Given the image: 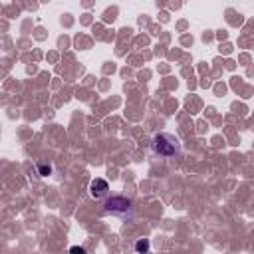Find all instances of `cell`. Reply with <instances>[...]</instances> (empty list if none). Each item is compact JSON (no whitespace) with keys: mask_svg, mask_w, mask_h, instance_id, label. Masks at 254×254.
Wrapping results in <instances>:
<instances>
[{"mask_svg":"<svg viewBox=\"0 0 254 254\" xmlns=\"http://www.w3.org/2000/svg\"><path fill=\"white\" fill-rule=\"evenodd\" d=\"M153 149H155V153H159V155L171 157V155L177 153L179 145H177V139H175V137H171V135H167V133H161V135H157V137L153 139Z\"/></svg>","mask_w":254,"mask_h":254,"instance_id":"cell-1","label":"cell"},{"mask_svg":"<svg viewBox=\"0 0 254 254\" xmlns=\"http://www.w3.org/2000/svg\"><path fill=\"white\" fill-rule=\"evenodd\" d=\"M105 208H107L109 212H121V214H127V210L131 208V202H129L127 198H121V196H115V198H111V200H107V204H105Z\"/></svg>","mask_w":254,"mask_h":254,"instance_id":"cell-2","label":"cell"},{"mask_svg":"<svg viewBox=\"0 0 254 254\" xmlns=\"http://www.w3.org/2000/svg\"><path fill=\"white\" fill-rule=\"evenodd\" d=\"M107 190H109L107 181H103V179H95V181H91L89 192H91V196H93V198H101V196H105V194H107Z\"/></svg>","mask_w":254,"mask_h":254,"instance_id":"cell-3","label":"cell"},{"mask_svg":"<svg viewBox=\"0 0 254 254\" xmlns=\"http://www.w3.org/2000/svg\"><path fill=\"white\" fill-rule=\"evenodd\" d=\"M135 250H137V252H141V250H149V242H147V240H139V242L135 244Z\"/></svg>","mask_w":254,"mask_h":254,"instance_id":"cell-4","label":"cell"},{"mask_svg":"<svg viewBox=\"0 0 254 254\" xmlns=\"http://www.w3.org/2000/svg\"><path fill=\"white\" fill-rule=\"evenodd\" d=\"M40 173H42V175L46 177V175L50 173V167H46V165H40Z\"/></svg>","mask_w":254,"mask_h":254,"instance_id":"cell-5","label":"cell"}]
</instances>
